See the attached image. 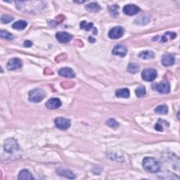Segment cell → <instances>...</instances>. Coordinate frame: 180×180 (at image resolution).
Returning a JSON list of instances; mask_svg holds the SVG:
<instances>
[{"label":"cell","mask_w":180,"mask_h":180,"mask_svg":"<svg viewBox=\"0 0 180 180\" xmlns=\"http://www.w3.org/2000/svg\"><path fill=\"white\" fill-rule=\"evenodd\" d=\"M152 87L161 94H168L170 92V84L167 81H162L158 84H154Z\"/></svg>","instance_id":"cell-5"},{"label":"cell","mask_w":180,"mask_h":180,"mask_svg":"<svg viewBox=\"0 0 180 180\" xmlns=\"http://www.w3.org/2000/svg\"><path fill=\"white\" fill-rule=\"evenodd\" d=\"M13 20V17L9 15H3L1 17V22L2 23H8V22H11Z\"/></svg>","instance_id":"cell-30"},{"label":"cell","mask_w":180,"mask_h":180,"mask_svg":"<svg viewBox=\"0 0 180 180\" xmlns=\"http://www.w3.org/2000/svg\"><path fill=\"white\" fill-rule=\"evenodd\" d=\"M56 172H57L59 175L63 176L66 177V178L68 179H75V175L74 173L72 172L71 171H70L68 170H66V169H63V168H58L56 170Z\"/></svg>","instance_id":"cell-15"},{"label":"cell","mask_w":180,"mask_h":180,"mask_svg":"<svg viewBox=\"0 0 180 180\" xmlns=\"http://www.w3.org/2000/svg\"><path fill=\"white\" fill-rule=\"evenodd\" d=\"M155 111L157 113L159 114H162V115H165L168 113V107L166 105H160L157 106L156 108H155Z\"/></svg>","instance_id":"cell-23"},{"label":"cell","mask_w":180,"mask_h":180,"mask_svg":"<svg viewBox=\"0 0 180 180\" xmlns=\"http://www.w3.org/2000/svg\"><path fill=\"white\" fill-rule=\"evenodd\" d=\"M32 43L29 40H26L24 42V46L25 47H32Z\"/></svg>","instance_id":"cell-32"},{"label":"cell","mask_w":180,"mask_h":180,"mask_svg":"<svg viewBox=\"0 0 180 180\" xmlns=\"http://www.w3.org/2000/svg\"><path fill=\"white\" fill-rule=\"evenodd\" d=\"M162 65L165 67L171 66L174 63V58L172 55L166 53L162 58Z\"/></svg>","instance_id":"cell-14"},{"label":"cell","mask_w":180,"mask_h":180,"mask_svg":"<svg viewBox=\"0 0 180 180\" xmlns=\"http://www.w3.org/2000/svg\"><path fill=\"white\" fill-rule=\"evenodd\" d=\"M58 75L62 77L72 78L75 77V73L74 70L70 68L65 67L58 70Z\"/></svg>","instance_id":"cell-13"},{"label":"cell","mask_w":180,"mask_h":180,"mask_svg":"<svg viewBox=\"0 0 180 180\" xmlns=\"http://www.w3.org/2000/svg\"><path fill=\"white\" fill-rule=\"evenodd\" d=\"M139 70V66L136 63H129L128 67V71L132 74L137 73Z\"/></svg>","instance_id":"cell-25"},{"label":"cell","mask_w":180,"mask_h":180,"mask_svg":"<svg viewBox=\"0 0 180 180\" xmlns=\"http://www.w3.org/2000/svg\"><path fill=\"white\" fill-rule=\"evenodd\" d=\"M155 128H156V130L158 131H160V132H162L163 131V128L162 127V125H160V123H157L156 126H155Z\"/></svg>","instance_id":"cell-31"},{"label":"cell","mask_w":180,"mask_h":180,"mask_svg":"<svg viewBox=\"0 0 180 180\" xmlns=\"http://www.w3.org/2000/svg\"><path fill=\"white\" fill-rule=\"evenodd\" d=\"M45 97V92L41 89H35L29 92V101L38 103Z\"/></svg>","instance_id":"cell-2"},{"label":"cell","mask_w":180,"mask_h":180,"mask_svg":"<svg viewBox=\"0 0 180 180\" xmlns=\"http://www.w3.org/2000/svg\"><path fill=\"white\" fill-rule=\"evenodd\" d=\"M85 8L89 12H98V11L101 10V8L99 4H97V3L92 2L90 3V4L86 5Z\"/></svg>","instance_id":"cell-18"},{"label":"cell","mask_w":180,"mask_h":180,"mask_svg":"<svg viewBox=\"0 0 180 180\" xmlns=\"http://www.w3.org/2000/svg\"><path fill=\"white\" fill-rule=\"evenodd\" d=\"M18 179L30 180V179H34V177L27 170H22L20 172V173L18 174Z\"/></svg>","instance_id":"cell-19"},{"label":"cell","mask_w":180,"mask_h":180,"mask_svg":"<svg viewBox=\"0 0 180 180\" xmlns=\"http://www.w3.org/2000/svg\"><path fill=\"white\" fill-rule=\"evenodd\" d=\"M140 10V8L134 4H127L123 8V12L128 16L136 15Z\"/></svg>","instance_id":"cell-8"},{"label":"cell","mask_w":180,"mask_h":180,"mask_svg":"<svg viewBox=\"0 0 180 180\" xmlns=\"http://www.w3.org/2000/svg\"><path fill=\"white\" fill-rule=\"evenodd\" d=\"M0 37L3 39H8V40H12L13 39V35L10 32H7L5 30H1L0 31Z\"/></svg>","instance_id":"cell-26"},{"label":"cell","mask_w":180,"mask_h":180,"mask_svg":"<svg viewBox=\"0 0 180 180\" xmlns=\"http://www.w3.org/2000/svg\"><path fill=\"white\" fill-rule=\"evenodd\" d=\"M61 104H62L61 101L60 99H59V98H52L47 101L45 106H46V107L48 109L53 110V109H57L59 108V107H61Z\"/></svg>","instance_id":"cell-11"},{"label":"cell","mask_w":180,"mask_h":180,"mask_svg":"<svg viewBox=\"0 0 180 180\" xmlns=\"http://www.w3.org/2000/svg\"><path fill=\"white\" fill-rule=\"evenodd\" d=\"M22 66V63L21 59L18 58H13L8 61L7 63V68L9 70H16L19 69Z\"/></svg>","instance_id":"cell-9"},{"label":"cell","mask_w":180,"mask_h":180,"mask_svg":"<svg viewBox=\"0 0 180 180\" xmlns=\"http://www.w3.org/2000/svg\"><path fill=\"white\" fill-rule=\"evenodd\" d=\"M56 128L61 130H66L70 127V120L65 118H57L54 120Z\"/></svg>","instance_id":"cell-7"},{"label":"cell","mask_w":180,"mask_h":180,"mask_svg":"<svg viewBox=\"0 0 180 180\" xmlns=\"http://www.w3.org/2000/svg\"><path fill=\"white\" fill-rule=\"evenodd\" d=\"M89 42H91V43H94V42H95V39L92 38V37H89Z\"/></svg>","instance_id":"cell-33"},{"label":"cell","mask_w":180,"mask_h":180,"mask_svg":"<svg viewBox=\"0 0 180 180\" xmlns=\"http://www.w3.org/2000/svg\"><path fill=\"white\" fill-rule=\"evenodd\" d=\"M27 25H28V22L26 21L21 20V21H18L16 22H14L12 25V28L15 30H24L25 28L27 27Z\"/></svg>","instance_id":"cell-20"},{"label":"cell","mask_w":180,"mask_h":180,"mask_svg":"<svg viewBox=\"0 0 180 180\" xmlns=\"http://www.w3.org/2000/svg\"><path fill=\"white\" fill-rule=\"evenodd\" d=\"M157 77V71L153 68L144 69L142 72V78L144 81L152 82Z\"/></svg>","instance_id":"cell-4"},{"label":"cell","mask_w":180,"mask_h":180,"mask_svg":"<svg viewBox=\"0 0 180 180\" xmlns=\"http://www.w3.org/2000/svg\"><path fill=\"white\" fill-rule=\"evenodd\" d=\"M118 8H119V7L117 5H112L111 7L109 8V11H110V13H111V15L112 16L115 18L118 15Z\"/></svg>","instance_id":"cell-28"},{"label":"cell","mask_w":180,"mask_h":180,"mask_svg":"<svg viewBox=\"0 0 180 180\" xmlns=\"http://www.w3.org/2000/svg\"><path fill=\"white\" fill-rule=\"evenodd\" d=\"M106 124L112 128H116L119 126V123H118L114 118H110L109 120H107Z\"/></svg>","instance_id":"cell-29"},{"label":"cell","mask_w":180,"mask_h":180,"mask_svg":"<svg viewBox=\"0 0 180 180\" xmlns=\"http://www.w3.org/2000/svg\"><path fill=\"white\" fill-rule=\"evenodd\" d=\"M139 57L143 59H151L153 58L155 54L153 52L151 51H143V52L139 53Z\"/></svg>","instance_id":"cell-21"},{"label":"cell","mask_w":180,"mask_h":180,"mask_svg":"<svg viewBox=\"0 0 180 180\" xmlns=\"http://www.w3.org/2000/svg\"><path fill=\"white\" fill-rule=\"evenodd\" d=\"M143 168L148 172H158L160 170V165L153 158L146 157L142 161Z\"/></svg>","instance_id":"cell-1"},{"label":"cell","mask_w":180,"mask_h":180,"mask_svg":"<svg viewBox=\"0 0 180 180\" xmlns=\"http://www.w3.org/2000/svg\"><path fill=\"white\" fill-rule=\"evenodd\" d=\"M124 33H125V30L121 26H116L112 28V29L110 30L108 32V37L111 39H116L122 38Z\"/></svg>","instance_id":"cell-6"},{"label":"cell","mask_w":180,"mask_h":180,"mask_svg":"<svg viewBox=\"0 0 180 180\" xmlns=\"http://www.w3.org/2000/svg\"><path fill=\"white\" fill-rule=\"evenodd\" d=\"M4 150L8 153H13V152L19 150V145L16 141L13 138H8L5 140L4 144Z\"/></svg>","instance_id":"cell-3"},{"label":"cell","mask_w":180,"mask_h":180,"mask_svg":"<svg viewBox=\"0 0 180 180\" xmlns=\"http://www.w3.org/2000/svg\"><path fill=\"white\" fill-rule=\"evenodd\" d=\"M112 54L119 56L120 57H125L128 53V49L125 46L122 44H118L115 46L112 51Z\"/></svg>","instance_id":"cell-12"},{"label":"cell","mask_w":180,"mask_h":180,"mask_svg":"<svg viewBox=\"0 0 180 180\" xmlns=\"http://www.w3.org/2000/svg\"><path fill=\"white\" fill-rule=\"evenodd\" d=\"M146 88L144 86H139L135 90V94H136V96L137 97L141 98V97H143L146 95Z\"/></svg>","instance_id":"cell-22"},{"label":"cell","mask_w":180,"mask_h":180,"mask_svg":"<svg viewBox=\"0 0 180 180\" xmlns=\"http://www.w3.org/2000/svg\"><path fill=\"white\" fill-rule=\"evenodd\" d=\"M56 38L59 42L64 44L71 40L72 36L66 32H58L56 34Z\"/></svg>","instance_id":"cell-10"},{"label":"cell","mask_w":180,"mask_h":180,"mask_svg":"<svg viewBox=\"0 0 180 180\" xmlns=\"http://www.w3.org/2000/svg\"><path fill=\"white\" fill-rule=\"evenodd\" d=\"M176 33L171 32H167L165 33V35L162 37V42H167L168 39H172L176 38Z\"/></svg>","instance_id":"cell-24"},{"label":"cell","mask_w":180,"mask_h":180,"mask_svg":"<svg viewBox=\"0 0 180 180\" xmlns=\"http://www.w3.org/2000/svg\"><path fill=\"white\" fill-rule=\"evenodd\" d=\"M130 93H129V90L127 88L123 89H119L115 92V96L118 98H129Z\"/></svg>","instance_id":"cell-17"},{"label":"cell","mask_w":180,"mask_h":180,"mask_svg":"<svg viewBox=\"0 0 180 180\" xmlns=\"http://www.w3.org/2000/svg\"><path fill=\"white\" fill-rule=\"evenodd\" d=\"M149 21V18L148 17H146L145 16H139V18H138L135 22H137L138 24H147Z\"/></svg>","instance_id":"cell-27"},{"label":"cell","mask_w":180,"mask_h":180,"mask_svg":"<svg viewBox=\"0 0 180 180\" xmlns=\"http://www.w3.org/2000/svg\"><path fill=\"white\" fill-rule=\"evenodd\" d=\"M81 29L85 30L87 31H89L90 30H93L94 35H97V30L95 28H94V24L92 22H87V21H82L80 23Z\"/></svg>","instance_id":"cell-16"}]
</instances>
